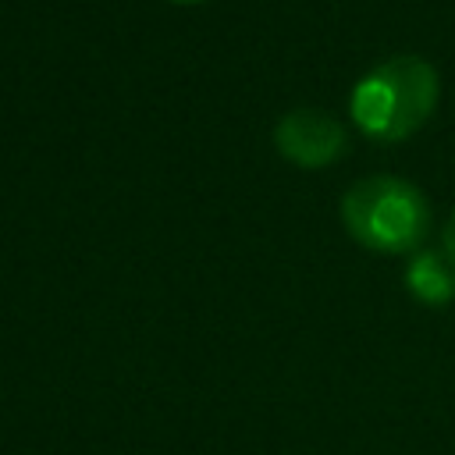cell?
Returning <instances> with one entry per match:
<instances>
[{
  "label": "cell",
  "mask_w": 455,
  "mask_h": 455,
  "mask_svg": "<svg viewBox=\"0 0 455 455\" xmlns=\"http://www.w3.org/2000/svg\"><path fill=\"white\" fill-rule=\"evenodd\" d=\"M345 231L373 252H419L430 235V203L419 185L395 174H370L341 196Z\"/></svg>",
  "instance_id": "2"
},
{
  "label": "cell",
  "mask_w": 455,
  "mask_h": 455,
  "mask_svg": "<svg viewBox=\"0 0 455 455\" xmlns=\"http://www.w3.org/2000/svg\"><path fill=\"white\" fill-rule=\"evenodd\" d=\"M167 4H203V0H167Z\"/></svg>",
  "instance_id": "6"
},
{
  "label": "cell",
  "mask_w": 455,
  "mask_h": 455,
  "mask_svg": "<svg viewBox=\"0 0 455 455\" xmlns=\"http://www.w3.org/2000/svg\"><path fill=\"white\" fill-rule=\"evenodd\" d=\"M274 146L284 160L316 171L341 160L348 149V132L334 114L320 107H295L274 124Z\"/></svg>",
  "instance_id": "3"
},
{
  "label": "cell",
  "mask_w": 455,
  "mask_h": 455,
  "mask_svg": "<svg viewBox=\"0 0 455 455\" xmlns=\"http://www.w3.org/2000/svg\"><path fill=\"white\" fill-rule=\"evenodd\" d=\"M405 288L427 306H448L455 299V263L444 252L419 249L405 263Z\"/></svg>",
  "instance_id": "4"
},
{
  "label": "cell",
  "mask_w": 455,
  "mask_h": 455,
  "mask_svg": "<svg viewBox=\"0 0 455 455\" xmlns=\"http://www.w3.org/2000/svg\"><path fill=\"white\" fill-rule=\"evenodd\" d=\"M441 96V75L416 53H395L370 68L348 96V110L363 135L377 142H398L427 124Z\"/></svg>",
  "instance_id": "1"
},
{
  "label": "cell",
  "mask_w": 455,
  "mask_h": 455,
  "mask_svg": "<svg viewBox=\"0 0 455 455\" xmlns=\"http://www.w3.org/2000/svg\"><path fill=\"white\" fill-rule=\"evenodd\" d=\"M441 245H444V256L455 263V210H451V217H448L444 231H441Z\"/></svg>",
  "instance_id": "5"
}]
</instances>
